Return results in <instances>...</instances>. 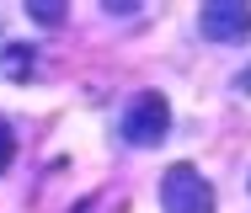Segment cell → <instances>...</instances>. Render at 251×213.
Instances as JSON below:
<instances>
[{
  "instance_id": "obj_1",
  "label": "cell",
  "mask_w": 251,
  "mask_h": 213,
  "mask_svg": "<svg viewBox=\"0 0 251 213\" xmlns=\"http://www.w3.org/2000/svg\"><path fill=\"white\" fill-rule=\"evenodd\" d=\"M166 128H171V102L160 91H139L134 102L123 106V139L134 149H155L166 139Z\"/></svg>"
},
{
  "instance_id": "obj_2",
  "label": "cell",
  "mask_w": 251,
  "mask_h": 213,
  "mask_svg": "<svg viewBox=\"0 0 251 213\" xmlns=\"http://www.w3.org/2000/svg\"><path fill=\"white\" fill-rule=\"evenodd\" d=\"M160 208L166 213H214V192L198 176V165L182 160V165H171L160 176Z\"/></svg>"
},
{
  "instance_id": "obj_3",
  "label": "cell",
  "mask_w": 251,
  "mask_h": 213,
  "mask_svg": "<svg viewBox=\"0 0 251 213\" xmlns=\"http://www.w3.org/2000/svg\"><path fill=\"white\" fill-rule=\"evenodd\" d=\"M198 32L208 43H246L251 38V5L246 0H208V5H198Z\"/></svg>"
},
{
  "instance_id": "obj_4",
  "label": "cell",
  "mask_w": 251,
  "mask_h": 213,
  "mask_svg": "<svg viewBox=\"0 0 251 213\" xmlns=\"http://www.w3.org/2000/svg\"><path fill=\"white\" fill-rule=\"evenodd\" d=\"M32 69H38V53L27 43H5V53H0V75L5 80H32Z\"/></svg>"
},
{
  "instance_id": "obj_5",
  "label": "cell",
  "mask_w": 251,
  "mask_h": 213,
  "mask_svg": "<svg viewBox=\"0 0 251 213\" xmlns=\"http://www.w3.org/2000/svg\"><path fill=\"white\" fill-rule=\"evenodd\" d=\"M27 16L43 21V27H59V21H64V5H59V0H27Z\"/></svg>"
},
{
  "instance_id": "obj_6",
  "label": "cell",
  "mask_w": 251,
  "mask_h": 213,
  "mask_svg": "<svg viewBox=\"0 0 251 213\" xmlns=\"http://www.w3.org/2000/svg\"><path fill=\"white\" fill-rule=\"evenodd\" d=\"M11 160H16V133H11V123L0 117V176L11 170Z\"/></svg>"
},
{
  "instance_id": "obj_7",
  "label": "cell",
  "mask_w": 251,
  "mask_h": 213,
  "mask_svg": "<svg viewBox=\"0 0 251 213\" xmlns=\"http://www.w3.org/2000/svg\"><path fill=\"white\" fill-rule=\"evenodd\" d=\"M235 91H241V96H251V75H235Z\"/></svg>"
}]
</instances>
